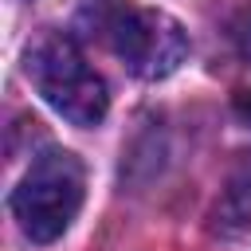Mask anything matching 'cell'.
I'll return each instance as SVG.
<instances>
[{"label": "cell", "instance_id": "cell-3", "mask_svg": "<svg viewBox=\"0 0 251 251\" xmlns=\"http://www.w3.org/2000/svg\"><path fill=\"white\" fill-rule=\"evenodd\" d=\"M86 173L82 161L67 149H51L31 161L24 180L12 192V212L20 220V231L31 243H55L82 208Z\"/></svg>", "mask_w": 251, "mask_h": 251}, {"label": "cell", "instance_id": "cell-4", "mask_svg": "<svg viewBox=\"0 0 251 251\" xmlns=\"http://www.w3.org/2000/svg\"><path fill=\"white\" fill-rule=\"evenodd\" d=\"M212 231L216 235H243L251 231V153L239 157V165L227 173L216 208H212Z\"/></svg>", "mask_w": 251, "mask_h": 251}, {"label": "cell", "instance_id": "cell-2", "mask_svg": "<svg viewBox=\"0 0 251 251\" xmlns=\"http://www.w3.org/2000/svg\"><path fill=\"white\" fill-rule=\"evenodd\" d=\"M24 71L31 78V86L43 94V102L63 114L75 126H98L110 110V94L102 75L86 63V55L78 51V43L71 35L47 31L39 35L27 55H24Z\"/></svg>", "mask_w": 251, "mask_h": 251}, {"label": "cell", "instance_id": "cell-5", "mask_svg": "<svg viewBox=\"0 0 251 251\" xmlns=\"http://www.w3.org/2000/svg\"><path fill=\"white\" fill-rule=\"evenodd\" d=\"M235 114H239L243 122H251V86H247V90L235 98Z\"/></svg>", "mask_w": 251, "mask_h": 251}, {"label": "cell", "instance_id": "cell-1", "mask_svg": "<svg viewBox=\"0 0 251 251\" xmlns=\"http://www.w3.org/2000/svg\"><path fill=\"white\" fill-rule=\"evenodd\" d=\"M86 20H94V35L137 78H169L188 55L184 27L161 8H141L129 0H94L86 8Z\"/></svg>", "mask_w": 251, "mask_h": 251}]
</instances>
